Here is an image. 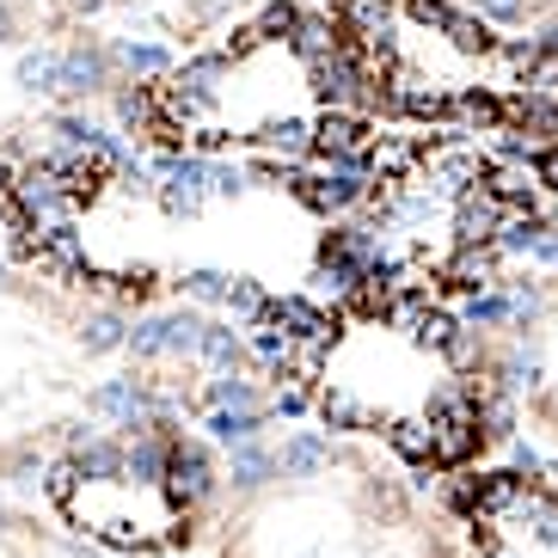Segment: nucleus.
<instances>
[{"label": "nucleus", "instance_id": "6e6552de", "mask_svg": "<svg viewBox=\"0 0 558 558\" xmlns=\"http://www.w3.org/2000/svg\"><path fill=\"white\" fill-rule=\"evenodd\" d=\"M515 375L546 429L558 436V277L534 301H522L515 319Z\"/></svg>", "mask_w": 558, "mask_h": 558}, {"label": "nucleus", "instance_id": "0eeeda50", "mask_svg": "<svg viewBox=\"0 0 558 558\" xmlns=\"http://www.w3.org/2000/svg\"><path fill=\"white\" fill-rule=\"evenodd\" d=\"M460 534L473 558H558V478L527 466L454 473L448 485Z\"/></svg>", "mask_w": 558, "mask_h": 558}, {"label": "nucleus", "instance_id": "423d86ee", "mask_svg": "<svg viewBox=\"0 0 558 558\" xmlns=\"http://www.w3.org/2000/svg\"><path fill=\"white\" fill-rule=\"evenodd\" d=\"M56 515L105 553L179 558L215 509V460L191 429L142 417L74 436L44 478Z\"/></svg>", "mask_w": 558, "mask_h": 558}, {"label": "nucleus", "instance_id": "20e7f679", "mask_svg": "<svg viewBox=\"0 0 558 558\" xmlns=\"http://www.w3.org/2000/svg\"><path fill=\"white\" fill-rule=\"evenodd\" d=\"M546 191H558L546 184V160H522L492 135H399L368 160L350 215L331 228V258L344 264V282L460 295L541 221Z\"/></svg>", "mask_w": 558, "mask_h": 558}, {"label": "nucleus", "instance_id": "7ed1b4c3", "mask_svg": "<svg viewBox=\"0 0 558 558\" xmlns=\"http://www.w3.org/2000/svg\"><path fill=\"white\" fill-rule=\"evenodd\" d=\"M123 130L135 148L172 160L313 166L362 135V123L326 19L282 0L221 44L148 74L123 99Z\"/></svg>", "mask_w": 558, "mask_h": 558}, {"label": "nucleus", "instance_id": "f257e3e1", "mask_svg": "<svg viewBox=\"0 0 558 558\" xmlns=\"http://www.w3.org/2000/svg\"><path fill=\"white\" fill-rule=\"evenodd\" d=\"M0 228L37 270L86 295H277L331 270V203L289 166L50 148L0 172Z\"/></svg>", "mask_w": 558, "mask_h": 558}, {"label": "nucleus", "instance_id": "39448f33", "mask_svg": "<svg viewBox=\"0 0 558 558\" xmlns=\"http://www.w3.org/2000/svg\"><path fill=\"white\" fill-rule=\"evenodd\" d=\"M356 105L454 135L558 142V37H509L460 0H326Z\"/></svg>", "mask_w": 558, "mask_h": 558}, {"label": "nucleus", "instance_id": "f03ea898", "mask_svg": "<svg viewBox=\"0 0 558 558\" xmlns=\"http://www.w3.org/2000/svg\"><path fill=\"white\" fill-rule=\"evenodd\" d=\"M282 380L326 429L368 436L417 473H466L497 429L492 362L442 295L338 282L289 313Z\"/></svg>", "mask_w": 558, "mask_h": 558}]
</instances>
